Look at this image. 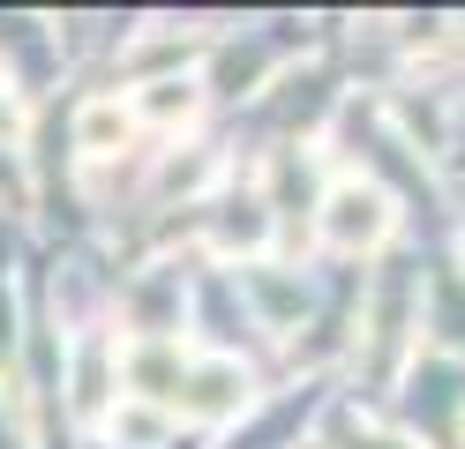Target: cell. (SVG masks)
<instances>
[{
	"label": "cell",
	"instance_id": "1",
	"mask_svg": "<svg viewBox=\"0 0 465 449\" xmlns=\"http://www.w3.org/2000/svg\"><path fill=\"white\" fill-rule=\"evenodd\" d=\"M383 195L375 188H353V180H345V188L331 195V239L338 248H375V239H383Z\"/></svg>",
	"mask_w": 465,
	"mask_h": 449
}]
</instances>
